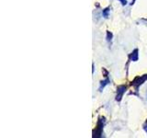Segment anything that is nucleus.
I'll list each match as a JSON object with an SVG mask.
<instances>
[{
    "label": "nucleus",
    "instance_id": "nucleus-1",
    "mask_svg": "<svg viewBox=\"0 0 147 138\" xmlns=\"http://www.w3.org/2000/svg\"><path fill=\"white\" fill-rule=\"evenodd\" d=\"M104 123H105V118L99 119V121L98 122V127H96V131H94V133H93V136L94 137H100L101 136V133H102Z\"/></svg>",
    "mask_w": 147,
    "mask_h": 138
},
{
    "label": "nucleus",
    "instance_id": "nucleus-2",
    "mask_svg": "<svg viewBox=\"0 0 147 138\" xmlns=\"http://www.w3.org/2000/svg\"><path fill=\"white\" fill-rule=\"evenodd\" d=\"M145 80H147V75H144L141 77H136L134 81L132 82V86L134 87L136 89H138V87H139Z\"/></svg>",
    "mask_w": 147,
    "mask_h": 138
},
{
    "label": "nucleus",
    "instance_id": "nucleus-3",
    "mask_svg": "<svg viewBox=\"0 0 147 138\" xmlns=\"http://www.w3.org/2000/svg\"><path fill=\"white\" fill-rule=\"evenodd\" d=\"M126 89H126L125 86H119V87H118V89H117V96H116V99L118 101L121 100L122 97H123V94L125 93Z\"/></svg>",
    "mask_w": 147,
    "mask_h": 138
},
{
    "label": "nucleus",
    "instance_id": "nucleus-4",
    "mask_svg": "<svg viewBox=\"0 0 147 138\" xmlns=\"http://www.w3.org/2000/svg\"><path fill=\"white\" fill-rule=\"evenodd\" d=\"M138 52H139L138 49H135L130 55H129V58H130L131 61H134V62L138 61V56H139V55H138Z\"/></svg>",
    "mask_w": 147,
    "mask_h": 138
},
{
    "label": "nucleus",
    "instance_id": "nucleus-5",
    "mask_svg": "<svg viewBox=\"0 0 147 138\" xmlns=\"http://www.w3.org/2000/svg\"><path fill=\"white\" fill-rule=\"evenodd\" d=\"M109 78H106L104 81H101L100 82V87H99V91H102V89L109 84Z\"/></svg>",
    "mask_w": 147,
    "mask_h": 138
},
{
    "label": "nucleus",
    "instance_id": "nucleus-6",
    "mask_svg": "<svg viewBox=\"0 0 147 138\" xmlns=\"http://www.w3.org/2000/svg\"><path fill=\"white\" fill-rule=\"evenodd\" d=\"M109 7L105 8L104 10H103V16L105 18H108L109 17Z\"/></svg>",
    "mask_w": 147,
    "mask_h": 138
},
{
    "label": "nucleus",
    "instance_id": "nucleus-7",
    "mask_svg": "<svg viewBox=\"0 0 147 138\" xmlns=\"http://www.w3.org/2000/svg\"><path fill=\"white\" fill-rule=\"evenodd\" d=\"M112 33L110 31H107V41H110L112 40Z\"/></svg>",
    "mask_w": 147,
    "mask_h": 138
},
{
    "label": "nucleus",
    "instance_id": "nucleus-8",
    "mask_svg": "<svg viewBox=\"0 0 147 138\" xmlns=\"http://www.w3.org/2000/svg\"><path fill=\"white\" fill-rule=\"evenodd\" d=\"M119 1L121 2V4L123 5V6H125V5L127 4V0H119Z\"/></svg>",
    "mask_w": 147,
    "mask_h": 138
},
{
    "label": "nucleus",
    "instance_id": "nucleus-9",
    "mask_svg": "<svg viewBox=\"0 0 147 138\" xmlns=\"http://www.w3.org/2000/svg\"><path fill=\"white\" fill-rule=\"evenodd\" d=\"M144 130H145V132L147 133V121H146V123L144 124Z\"/></svg>",
    "mask_w": 147,
    "mask_h": 138
}]
</instances>
